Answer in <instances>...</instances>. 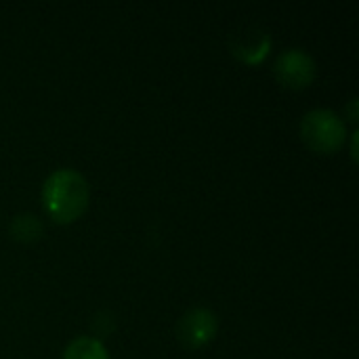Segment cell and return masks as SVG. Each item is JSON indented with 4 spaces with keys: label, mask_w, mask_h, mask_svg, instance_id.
I'll list each match as a JSON object with an SVG mask.
<instances>
[{
    "label": "cell",
    "mask_w": 359,
    "mask_h": 359,
    "mask_svg": "<svg viewBox=\"0 0 359 359\" xmlns=\"http://www.w3.org/2000/svg\"><path fill=\"white\" fill-rule=\"evenodd\" d=\"M114 328H116V320H114L111 311L101 309L99 313H95V318H93V330H95V334H97L99 339L111 334Z\"/></svg>",
    "instance_id": "8"
},
{
    "label": "cell",
    "mask_w": 359,
    "mask_h": 359,
    "mask_svg": "<svg viewBox=\"0 0 359 359\" xmlns=\"http://www.w3.org/2000/svg\"><path fill=\"white\" fill-rule=\"evenodd\" d=\"M42 206L55 223L76 221L88 206V183L74 168L50 172L42 185Z\"/></svg>",
    "instance_id": "1"
},
{
    "label": "cell",
    "mask_w": 359,
    "mask_h": 359,
    "mask_svg": "<svg viewBox=\"0 0 359 359\" xmlns=\"http://www.w3.org/2000/svg\"><path fill=\"white\" fill-rule=\"evenodd\" d=\"M301 135H303V141L313 151L332 154L345 143L347 128H345L343 118L337 111L328 107H316L303 116Z\"/></svg>",
    "instance_id": "2"
},
{
    "label": "cell",
    "mask_w": 359,
    "mask_h": 359,
    "mask_svg": "<svg viewBox=\"0 0 359 359\" xmlns=\"http://www.w3.org/2000/svg\"><path fill=\"white\" fill-rule=\"evenodd\" d=\"M63 359H109V353L99 339L78 337L65 347Z\"/></svg>",
    "instance_id": "7"
},
{
    "label": "cell",
    "mask_w": 359,
    "mask_h": 359,
    "mask_svg": "<svg viewBox=\"0 0 359 359\" xmlns=\"http://www.w3.org/2000/svg\"><path fill=\"white\" fill-rule=\"evenodd\" d=\"M269 48H271V34L259 25L242 27L240 32L231 34V38H229V50L244 63L263 61L267 57Z\"/></svg>",
    "instance_id": "5"
},
{
    "label": "cell",
    "mask_w": 359,
    "mask_h": 359,
    "mask_svg": "<svg viewBox=\"0 0 359 359\" xmlns=\"http://www.w3.org/2000/svg\"><path fill=\"white\" fill-rule=\"evenodd\" d=\"M316 59L299 46L284 48L273 63V74L280 84L288 88H305L316 78Z\"/></svg>",
    "instance_id": "3"
},
{
    "label": "cell",
    "mask_w": 359,
    "mask_h": 359,
    "mask_svg": "<svg viewBox=\"0 0 359 359\" xmlns=\"http://www.w3.org/2000/svg\"><path fill=\"white\" fill-rule=\"evenodd\" d=\"M347 111H349V120H351V122H355V120H358V99H355V97L349 101Z\"/></svg>",
    "instance_id": "9"
},
{
    "label": "cell",
    "mask_w": 359,
    "mask_h": 359,
    "mask_svg": "<svg viewBox=\"0 0 359 359\" xmlns=\"http://www.w3.org/2000/svg\"><path fill=\"white\" fill-rule=\"evenodd\" d=\"M219 332V318L208 307H194L177 322L175 334L187 349H200L208 345Z\"/></svg>",
    "instance_id": "4"
},
{
    "label": "cell",
    "mask_w": 359,
    "mask_h": 359,
    "mask_svg": "<svg viewBox=\"0 0 359 359\" xmlns=\"http://www.w3.org/2000/svg\"><path fill=\"white\" fill-rule=\"evenodd\" d=\"M8 233H11L13 240L23 242V244L36 242L44 233V223L40 221V217H36L32 212L15 215L13 221L8 223Z\"/></svg>",
    "instance_id": "6"
}]
</instances>
